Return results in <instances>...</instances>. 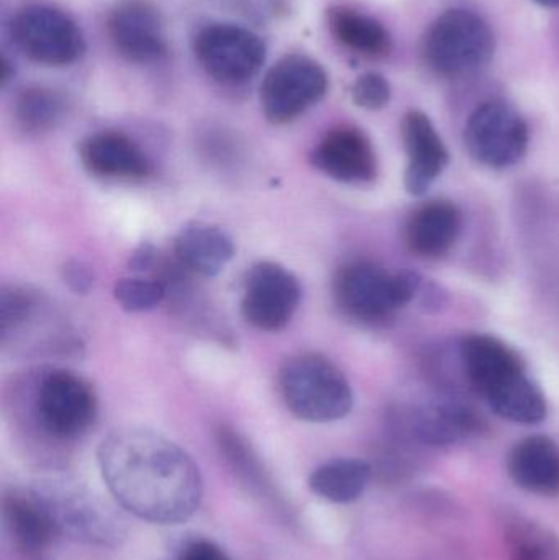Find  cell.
Instances as JSON below:
<instances>
[{
	"label": "cell",
	"instance_id": "cell-1",
	"mask_svg": "<svg viewBox=\"0 0 559 560\" xmlns=\"http://www.w3.org/2000/svg\"><path fill=\"white\" fill-rule=\"evenodd\" d=\"M102 479L115 502L153 525H179L196 515L203 482L193 457L150 428L112 431L97 451Z\"/></svg>",
	"mask_w": 559,
	"mask_h": 560
},
{
	"label": "cell",
	"instance_id": "cell-2",
	"mask_svg": "<svg viewBox=\"0 0 559 560\" xmlns=\"http://www.w3.org/2000/svg\"><path fill=\"white\" fill-rule=\"evenodd\" d=\"M463 371L492 413L519 424H538L547 418V398L525 371L521 355L491 335L475 332L459 345Z\"/></svg>",
	"mask_w": 559,
	"mask_h": 560
},
{
	"label": "cell",
	"instance_id": "cell-3",
	"mask_svg": "<svg viewBox=\"0 0 559 560\" xmlns=\"http://www.w3.org/2000/svg\"><path fill=\"white\" fill-rule=\"evenodd\" d=\"M56 535L98 548H117L128 535L124 516L81 480L65 474L39 477L28 489Z\"/></svg>",
	"mask_w": 559,
	"mask_h": 560
},
{
	"label": "cell",
	"instance_id": "cell-4",
	"mask_svg": "<svg viewBox=\"0 0 559 560\" xmlns=\"http://www.w3.org/2000/svg\"><path fill=\"white\" fill-rule=\"evenodd\" d=\"M279 392L288 410L307 423H331L350 413L353 388L340 368L317 352H302L284 362Z\"/></svg>",
	"mask_w": 559,
	"mask_h": 560
},
{
	"label": "cell",
	"instance_id": "cell-5",
	"mask_svg": "<svg viewBox=\"0 0 559 560\" xmlns=\"http://www.w3.org/2000/svg\"><path fill=\"white\" fill-rule=\"evenodd\" d=\"M422 283L416 272H389L376 262L358 259L338 269L335 302L348 318L374 325L409 305L419 295Z\"/></svg>",
	"mask_w": 559,
	"mask_h": 560
},
{
	"label": "cell",
	"instance_id": "cell-6",
	"mask_svg": "<svg viewBox=\"0 0 559 560\" xmlns=\"http://www.w3.org/2000/svg\"><path fill=\"white\" fill-rule=\"evenodd\" d=\"M496 51L494 32L471 10L453 9L427 30L423 58L445 78H462L488 66Z\"/></svg>",
	"mask_w": 559,
	"mask_h": 560
},
{
	"label": "cell",
	"instance_id": "cell-7",
	"mask_svg": "<svg viewBox=\"0 0 559 560\" xmlns=\"http://www.w3.org/2000/svg\"><path fill=\"white\" fill-rule=\"evenodd\" d=\"M33 413L48 436L69 441L82 436L97 418V395L91 382L74 372L53 369L33 381Z\"/></svg>",
	"mask_w": 559,
	"mask_h": 560
},
{
	"label": "cell",
	"instance_id": "cell-8",
	"mask_svg": "<svg viewBox=\"0 0 559 560\" xmlns=\"http://www.w3.org/2000/svg\"><path fill=\"white\" fill-rule=\"evenodd\" d=\"M194 55L207 75L223 88H242L258 75L266 61L261 36L246 26L210 22L197 30Z\"/></svg>",
	"mask_w": 559,
	"mask_h": 560
},
{
	"label": "cell",
	"instance_id": "cell-9",
	"mask_svg": "<svg viewBox=\"0 0 559 560\" xmlns=\"http://www.w3.org/2000/svg\"><path fill=\"white\" fill-rule=\"evenodd\" d=\"M13 45L33 62L51 68L74 65L85 51V39L74 19L45 3L23 7L10 22Z\"/></svg>",
	"mask_w": 559,
	"mask_h": 560
},
{
	"label": "cell",
	"instance_id": "cell-10",
	"mask_svg": "<svg viewBox=\"0 0 559 560\" xmlns=\"http://www.w3.org/2000/svg\"><path fill=\"white\" fill-rule=\"evenodd\" d=\"M324 66L305 55H288L266 72L261 84V108L272 125L298 120L328 92Z\"/></svg>",
	"mask_w": 559,
	"mask_h": 560
},
{
	"label": "cell",
	"instance_id": "cell-11",
	"mask_svg": "<svg viewBox=\"0 0 559 560\" xmlns=\"http://www.w3.org/2000/svg\"><path fill=\"white\" fill-rule=\"evenodd\" d=\"M531 131L517 108L504 101L479 105L465 128V144L476 163L491 170L514 166L528 150Z\"/></svg>",
	"mask_w": 559,
	"mask_h": 560
},
{
	"label": "cell",
	"instance_id": "cell-12",
	"mask_svg": "<svg viewBox=\"0 0 559 560\" xmlns=\"http://www.w3.org/2000/svg\"><path fill=\"white\" fill-rule=\"evenodd\" d=\"M301 299V282L289 269L278 262L263 261L246 275L242 313L256 329L281 331L298 312Z\"/></svg>",
	"mask_w": 559,
	"mask_h": 560
},
{
	"label": "cell",
	"instance_id": "cell-13",
	"mask_svg": "<svg viewBox=\"0 0 559 560\" xmlns=\"http://www.w3.org/2000/svg\"><path fill=\"white\" fill-rule=\"evenodd\" d=\"M105 30L112 48L131 65H156L170 55L163 15L150 0H121Z\"/></svg>",
	"mask_w": 559,
	"mask_h": 560
},
{
	"label": "cell",
	"instance_id": "cell-14",
	"mask_svg": "<svg viewBox=\"0 0 559 560\" xmlns=\"http://www.w3.org/2000/svg\"><path fill=\"white\" fill-rule=\"evenodd\" d=\"M311 163L338 183L368 184L377 176V156L370 137L350 125L327 131L312 150Z\"/></svg>",
	"mask_w": 559,
	"mask_h": 560
},
{
	"label": "cell",
	"instance_id": "cell-15",
	"mask_svg": "<svg viewBox=\"0 0 559 560\" xmlns=\"http://www.w3.org/2000/svg\"><path fill=\"white\" fill-rule=\"evenodd\" d=\"M403 141L407 153L404 186L410 196H426L449 167V148L429 115L420 110H410L404 117Z\"/></svg>",
	"mask_w": 559,
	"mask_h": 560
},
{
	"label": "cell",
	"instance_id": "cell-16",
	"mask_svg": "<svg viewBox=\"0 0 559 560\" xmlns=\"http://www.w3.org/2000/svg\"><path fill=\"white\" fill-rule=\"evenodd\" d=\"M79 156L89 173L104 179H144L153 170L140 144L121 131L91 135L79 147Z\"/></svg>",
	"mask_w": 559,
	"mask_h": 560
},
{
	"label": "cell",
	"instance_id": "cell-17",
	"mask_svg": "<svg viewBox=\"0 0 559 560\" xmlns=\"http://www.w3.org/2000/svg\"><path fill=\"white\" fill-rule=\"evenodd\" d=\"M414 433L427 446L445 447L478 436L485 430L481 415L455 397L427 401L414 415Z\"/></svg>",
	"mask_w": 559,
	"mask_h": 560
},
{
	"label": "cell",
	"instance_id": "cell-18",
	"mask_svg": "<svg viewBox=\"0 0 559 560\" xmlns=\"http://www.w3.org/2000/svg\"><path fill=\"white\" fill-rule=\"evenodd\" d=\"M463 215L450 200H430L406 223V245L419 258L439 259L452 252L462 233Z\"/></svg>",
	"mask_w": 559,
	"mask_h": 560
},
{
	"label": "cell",
	"instance_id": "cell-19",
	"mask_svg": "<svg viewBox=\"0 0 559 560\" xmlns=\"http://www.w3.org/2000/svg\"><path fill=\"white\" fill-rule=\"evenodd\" d=\"M508 472L515 486L527 492L540 497H558V444L544 434L524 438L509 454Z\"/></svg>",
	"mask_w": 559,
	"mask_h": 560
},
{
	"label": "cell",
	"instance_id": "cell-20",
	"mask_svg": "<svg viewBox=\"0 0 559 560\" xmlns=\"http://www.w3.org/2000/svg\"><path fill=\"white\" fill-rule=\"evenodd\" d=\"M174 256L193 275L213 278L232 261L235 243L220 226L194 222L177 233Z\"/></svg>",
	"mask_w": 559,
	"mask_h": 560
},
{
	"label": "cell",
	"instance_id": "cell-21",
	"mask_svg": "<svg viewBox=\"0 0 559 560\" xmlns=\"http://www.w3.org/2000/svg\"><path fill=\"white\" fill-rule=\"evenodd\" d=\"M327 25L343 48L364 58H386L393 51V38L386 26L353 7L331 5L327 10Z\"/></svg>",
	"mask_w": 559,
	"mask_h": 560
},
{
	"label": "cell",
	"instance_id": "cell-22",
	"mask_svg": "<svg viewBox=\"0 0 559 560\" xmlns=\"http://www.w3.org/2000/svg\"><path fill=\"white\" fill-rule=\"evenodd\" d=\"M371 474L373 469L366 460L340 457L318 466L308 477V487L321 499L345 505L363 495Z\"/></svg>",
	"mask_w": 559,
	"mask_h": 560
},
{
	"label": "cell",
	"instance_id": "cell-23",
	"mask_svg": "<svg viewBox=\"0 0 559 560\" xmlns=\"http://www.w3.org/2000/svg\"><path fill=\"white\" fill-rule=\"evenodd\" d=\"M7 528L12 536L13 545L26 556H36L45 551L56 538L55 528L42 506L26 495L13 493L3 502Z\"/></svg>",
	"mask_w": 559,
	"mask_h": 560
},
{
	"label": "cell",
	"instance_id": "cell-24",
	"mask_svg": "<svg viewBox=\"0 0 559 560\" xmlns=\"http://www.w3.org/2000/svg\"><path fill=\"white\" fill-rule=\"evenodd\" d=\"M68 101L61 92L46 85H28L13 101V118L20 130L42 135L61 124Z\"/></svg>",
	"mask_w": 559,
	"mask_h": 560
},
{
	"label": "cell",
	"instance_id": "cell-25",
	"mask_svg": "<svg viewBox=\"0 0 559 560\" xmlns=\"http://www.w3.org/2000/svg\"><path fill=\"white\" fill-rule=\"evenodd\" d=\"M505 542L512 560H559L555 533L531 520H517L505 528Z\"/></svg>",
	"mask_w": 559,
	"mask_h": 560
},
{
	"label": "cell",
	"instance_id": "cell-26",
	"mask_svg": "<svg viewBox=\"0 0 559 560\" xmlns=\"http://www.w3.org/2000/svg\"><path fill=\"white\" fill-rule=\"evenodd\" d=\"M217 444L222 451L225 459L229 460L230 466L243 477V479L252 482L253 486H265V472H263L261 463L255 451L249 446L248 441L233 430V428L222 427L217 430Z\"/></svg>",
	"mask_w": 559,
	"mask_h": 560
},
{
	"label": "cell",
	"instance_id": "cell-27",
	"mask_svg": "<svg viewBox=\"0 0 559 560\" xmlns=\"http://www.w3.org/2000/svg\"><path fill=\"white\" fill-rule=\"evenodd\" d=\"M118 305L130 313L156 308L167 296L166 285L160 279L124 278L114 285Z\"/></svg>",
	"mask_w": 559,
	"mask_h": 560
},
{
	"label": "cell",
	"instance_id": "cell-28",
	"mask_svg": "<svg viewBox=\"0 0 559 560\" xmlns=\"http://www.w3.org/2000/svg\"><path fill=\"white\" fill-rule=\"evenodd\" d=\"M42 303L38 293L20 285H5L0 293V336L5 339L26 322Z\"/></svg>",
	"mask_w": 559,
	"mask_h": 560
},
{
	"label": "cell",
	"instance_id": "cell-29",
	"mask_svg": "<svg viewBox=\"0 0 559 560\" xmlns=\"http://www.w3.org/2000/svg\"><path fill=\"white\" fill-rule=\"evenodd\" d=\"M351 97L364 110H381L391 101V85L377 72H366L354 81Z\"/></svg>",
	"mask_w": 559,
	"mask_h": 560
},
{
	"label": "cell",
	"instance_id": "cell-30",
	"mask_svg": "<svg viewBox=\"0 0 559 560\" xmlns=\"http://www.w3.org/2000/svg\"><path fill=\"white\" fill-rule=\"evenodd\" d=\"M220 7L249 20H269L284 10V0H216Z\"/></svg>",
	"mask_w": 559,
	"mask_h": 560
},
{
	"label": "cell",
	"instance_id": "cell-31",
	"mask_svg": "<svg viewBox=\"0 0 559 560\" xmlns=\"http://www.w3.org/2000/svg\"><path fill=\"white\" fill-rule=\"evenodd\" d=\"M61 278L66 285L78 295H85L94 287V272L85 262L78 261V259L65 262L61 268Z\"/></svg>",
	"mask_w": 559,
	"mask_h": 560
},
{
	"label": "cell",
	"instance_id": "cell-32",
	"mask_svg": "<svg viewBox=\"0 0 559 560\" xmlns=\"http://www.w3.org/2000/svg\"><path fill=\"white\" fill-rule=\"evenodd\" d=\"M176 560H230L226 552L209 539H194L180 549Z\"/></svg>",
	"mask_w": 559,
	"mask_h": 560
},
{
	"label": "cell",
	"instance_id": "cell-33",
	"mask_svg": "<svg viewBox=\"0 0 559 560\" xmlns=\"http://www.w3.org/2000/svg\"><path fill=\"white\" fill-rule=\"evenodd\" d=\"M156 265V249L151 243H141L128 259V269L131 272L150 271Z\"/></svg>",
	"mask_w": 559,
	"mask_h": 560
},
{
	"label": "cell",
	"instance_id": "cell-34",
	"mask_svg": "<svg viewBox=\"0 0 559 560\" xmlns=\"http://www.w3.org/2000/svg\"><path fill=\"white\" fill-rule=\"evenodd\" d=\"M538 5L547 7V9H557L559 7V0H534Z\"/></svg>",
	"mask_w": 559,
	"mask_h": 560
}]
</instances>
